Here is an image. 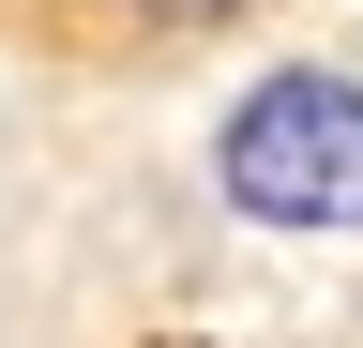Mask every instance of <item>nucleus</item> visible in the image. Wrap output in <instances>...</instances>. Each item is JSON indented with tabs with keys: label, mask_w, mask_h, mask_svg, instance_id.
Returning <instances> with one entry per match:
<instances>
[{
	"label": "nucleus",
	"mask_w": 363,
	"mask_h": 348,
	"mask_svg": "<svg viewBox=\"0 0 363 348\" xmlns=\"http://www.w3.org/2000/svg\"><path fill=\"white\" fill-rule=\"evenodd\" d=\"M121 30H152V46H182V30H227V16H257V0H106Z\"/></svg>",
	"instance_id": "obj_2"
},
{
	"label": "nucleus",
	"mask_w": 363,
	"mask_h": 348,
	"mask_svg": "<svg viewBox=\"0 0 363 348\" xmlns=\"http://www.w3.org/2000/svg\"><path fill=\"white\" fill-rule=\"evenodd\" d=\"M212 182H227L242 228H363V76L272 61L212 121Z\"/></svg>",
	"instance_id": "obj_1"
}]
</instances>
